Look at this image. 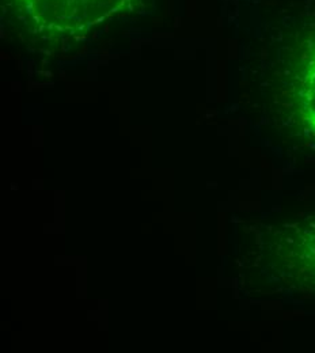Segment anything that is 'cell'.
<instances>
[{
	"instance_id": "cell-1",
	"label": "cell",
	"mask_w": 315,
	"mask_h": 353,
	"mask_svg": "<svg viewBox=\"0 0 315 353\" xmlns=\"http://www.w3.org/2000/svg\"><path fill=\"white\" fill-rule=\"evenodd\" d=\"M18 22L64 30H86L124 15L136 0H7Z\"/></svg>"
}]
</instances>
